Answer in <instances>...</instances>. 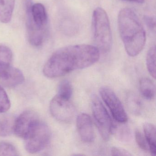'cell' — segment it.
<instances>
[{
	"instance_id": "cell-1",
	"label": "cell",
	"mask_w": 156,
	"mask_h": 156,
	"mask_svg": "<svg viewBox=\"0 0 156 156\" xmlns=\"http://www.w3.org/2000/svg\"><path fill=\"white\" fill-rule=\"evenodd\" d=\"M100 58V51L94 45H69L55 52L45 63L44 74L53 78L93 65Z\"/></svg>"
},
{
	"instance_id": "cell-2",
	"label": "cell",
	"mask_w": 156,
	"mask_h": 156,
	"mask_svg": "<svg viewBox=\"0 0 156 156\" xmlns=\"http://www.w3.org/2000/svg\"><path fill=\"white\" fill-rule=\"evenodd\" d=\"M119 30L125 50L132 57L140 53L146 44V32L136 12L131 9L121 10L118 16Z\"/></svg>"
},
{
	"instance_id": "cell-3",
	"label": "cell",
	"mask_w": 156,
	"mask_h": 156,
	"mask_svg": "<svg viewBox=\"0 0 156 156\" xmlns=\"http://www.w3.org/2000/svg\"><path fill=\"white\" fill-rule=\"evenodd\" d=\"M93 38L99 51L108 52L112 45V35L107 13L101 8L94 10L92 16Z\"/></svg>"
},
{
	"instance_id": "cell-4",
	"label": "cell",
	"mask_w": 156,
	"mask_h": 156,
	"mask_svg": "<svg viewBox=\"0 0 156 156\" xmlns=\"http://www.w3.org/2000/svg\"><path fill=\"white\" fill-rule=\"evenodd\" d=\"M51 137V130L49 127L39 120L24 139L25 149L29 153H38L47 146Z\"/></svg>"
},
{
	"instance_id": "cell-5",
	"label": "cell",
	"mask_w": 156,
	"mask_h": 156,
	"mask_svg": "<svg viewBox=\"0 0 156 156\" xmlns=\"http://www.w3.org/2000/svg\"><path fill=\"white\" fill-rule=\"evenodd\" d=\"M92 111L100 135L105 140H108L112 133L114 124L107 110L96 96L93 97Z\"/></svg>"
},
{
	"instance_id": "cell-6",
	"label": "cell",
	"mask_w": 156,
	"mask_h": 156,
	"mask_svg": "<svg viewBox=\"0 0 156 156\" xmlns=\"http://www.w3.org/2000/svg\"><path fill=\"white\" fill-rule=\"evenodd\" d=\"M99 91L102 99L109 108L114 118L119 123L127 122V115L119 98L114 91L107 87H101Z\"/></svg>"
},
{
	"instance_id": "cell-7",
	"label": "cell",
	"mask_w": 156,
	"mask_h": 156,
	"mask_svg": "<svg viewBox=\"0 0 156 156\" xmlns=\"http://www.w3.org/2000/svg\"><path fill=\"white\" fill-rule=\"evenodd\" d=\"M52 115L58 121L64 123L70 122L73 118L75 109L69 100L56 95L52 99L50 105Z\"/></svg>"
},
{
	"instance_id": "cell-8",
	"label": "cell",
	"mask_w": 156,
	"mask_h": 156,
	"mask_svg": "<svg viewBox=\"0 0 156 156\" xmlns=\"http://www.w3.org/2000/svg\"><path fill=\"white\" fill-rule=\"evenodd\" d=\"M39 120L34 112L30 110L24 111L15 119L13 132L19 137L24 139Z\"/></svg>"
},
{
	"instance_id": "cell-9",
	"label": "cell",
	"mask_w": 156,
	"mask_h": 156,
	"mask_svg": "<svg viewBox=\"0 0 156 156\" xmlns=\"http://www.w3.org/2000/svg\"><path fill=\"white\" fill-rule=\"evenodd\" d=\"M27 8V18L37 28L41 30H46L48 17L43 5L35 3L31 6L29 3Z\"/></svg>"
},
{
	"instance_id": "cell-10",
	"label": "cell",
	"mask_w": 156,
	"mask_h": 156,
	"mask_svg": "<svg viewBox=\"0 0 156 156\" xmlns=\"http://www.w3.org/2000/svg\"><path fill=\"white\" fill-rule=\"evenodd\" d=\"M76 126L81 139L86 143L93 142L94 140L95 134L93 122L87 114L82 113L78 116Z\"/></svg>"
},
{
	"instance_id": "cell-11",
	"label": "cell",
	"mask_w": 156,
	"mask_h": 156,
	"mask_svg": "<svg viewBox=\"0 0 156 156\" xmlns=\"http://www.w3.org/2000/svg\"><path fill=\"white\" fill-rule=\"evenodd\" d=\"M24 81V76L22 72L11 66L0 74V84L5 87H16Z\"/></svg>"
},
{
	"instance_id": "cell-12",
	"label": "cell",
	"mask_w": 156,
	"mask_h": 156,
	"mask_svg": "<svg viewBox=\"0 0 156 156\" xmlns=\"http://www.w3.org/2000/svg\"><path fill=\"white\" fill-rule=\"evenodd\" d=\"M143 129L149 151L151 155L155 156L156 155V128L153 124L146 123L143 125Z\"/></svg>"
},
{
	"instance_id": "cell-13",
	"label": "cell",
	"mask_w": 156,
	"mask_h": 156,
	"mask_svg": "<svg viewBox=\"0 0 156 156\" xmlns=\"http://www.w3.org/2000/svg\"><path fill=\"white\" fill-rule=\"evenodd\" d=\"M15 0H0V22L7 23L11 20Z\"/></svg>"
},
{
	"instance_id": "cell-14",
	"label": "cell",
	"mask_w": 156,
	"mask_h": 156,
	"mask_svg": "<svg viewBox=\"0 0 156 156\" xmlns=\"http://www.w3.org/2000/svg\"><path fill=\"white\" fill-rule=\"evenodd\" d=\"M15 119L11 115H0V136H7L13 132Z\"/></svg>"
},
{
	"instance_id": "cell-15",
	"label": "cell",
	"mask_w": 156,
	"mask_h": 156,
	"mask_svg": "<svg viewBox=\"0 0 156 156\" xmlns=\"http://www.w3.org/2000/svg\"><path fill=\"white\" fill-rule=\"evenodd\" d=\"M140 90L142 96L147 100H152L155 97V86L153 82L146 77L140 81Z\"/></svg>"
},
{
	"instance_id": "cell-16",
	"label": "cell",
	"mask_w": 156,
	"mask_h": 156,
	"mask_svg": "<svg viewBox=\"0 0 156 156\" xmlns=\"http://www.w3.org/2000/svg\"><path fill=\"white\" fill-rule=\"evenodd\" d=\"M12 59V51L4 45H0V74L11 67Z\"/></svg>"
},
{
	"instance_id": "cell-17",
	"label": "cell",
	"mask_w": 156,
	"mask_h": 156,
	"mask_svg": "<svg viewBox=\"0 0 156 156\" xmlns=\"http://www.w3.org/2000/svg\"><path fill=\"white\" fill-rule=\"evenodd\" d=\"M146 62L148 71L153 78H156V47L152 46L147 54Z\"/></svg>"
},
{
	"instance_id": "cell-18",
	"label": "cell",
	"mask_w": 156,
	"mask_h": 156,
	"mask_svg": "<svg viewBox=\"0 0 156 156\" xmlns=\"http://www.w3.org/2000/svg\"><path fill=\"white\" fill-rule=\"evenodd\" d=\"M115 135L116 136L119 140L127 141L131 137L130 130L127 126H115L114 125L112 128V133Z\"/></svg>"
},
{
	"instance_id": "cell-19",
	"label": "cell",
	"mask_w": 156,
	"mask_h": 156,
	"mask_svg": "<svg viewBox=\"0 0 156 156\" xmlns=\"http://www.w3.org/2000/svg\"><path fill=\"white\" fill-rule=\"evenodd\" d=\"M73 94V87L71 83L67 80H64L59 84L58 95L65 99L70 100Z\"/></svg>"
},
{
	"instance_id": "cell-20",
	"label": "cell",
	"mask_w": 156,
	"mask_h": 156,
	"mask_svg": "<svg viewBox=\"0 0 156 156\" xmlns=\"http://www.w3.org/2000/svg\"><path fill=\"white\" fill-rule=\"evenodd\" d=\"M127 103L129 109L131 113L138 115L141 112L142 108L141 102L135 95L129 94L128 96Z\"/></svg>"
},
{
	"instance_id": "cell-21",
	"label": "cell",
	"mask_w": 156,
	"mask_h": 156,
	"mask_svg": "<svg viewBox=\"0 0 156 156\" xmlns=\"http://www.w3.org/2000/svg\"><path fill=\"white\" fill-rule=\"evenodd\" d=\"M18 151L12 144L6 141L0 142V156H19Z\"/></svg>"
},
{
	"instance_id": "cell-22",
	"label": "cell",
	"mask_w": 156,
	"mask_h": 156,
	"mask_svg": "<svg viewBox=\"0 0 156 156\" xmlns=\"http://www.w3.org/2000/svg\"><path fill=\"white\" fill-rule=\"evenodd\" d=\"M10 107V101L7 93L0 86V114L7 112Z\"/></svg>"
},
{
	"instance_id": "cell-23",
	"label": "cell",
	"mask_w": 156,
	"mask_h": 156,
	"mask_svg": "<svg viewBox=\"0 0 156 156\" xmlns=\"http://www.w3.org/2000/svg\"><path fill=\"white\" fill-rule=\"evenodd\" d=\"M135 139L138 146L141 149L146 151H149L145 136L139 130H137L135 132Z\"/></svg>"
},
{
	"instance_id": "cell-24",
	"label": "cell",
	"mask_w": 156,
	"mask_h": 156,
	"mask_svg": "<svg viewBox=\"0 0 156 156\" xmlns=\"http://www.w3.org/2000/svg\"><path fill=\"white\" fill-rule=\"evenodd\" d=\"M111 153L112 156H130L132 155L126 150L118 147H113L111 149Z\"/></svg>"
},
{
	"instance_id": "cell-25",
	"label": "cell",
	"mask_w": 156,
	"mask_h": 156,
	"mask_svg": "<svg viewBox=\"0 0 156 156\" xmlns=\"http://www.w3.org/2000/svg\"><path fill=\"white\" fill-rule=\"evenodd\" d=\"M144 19L147 26L151 30H155L156 28V21L155 18L153 17L147 16L144 17Z\"/></svg>"
},
{
	"instance_id": "cell-26",
	"label": "cell",
	"mask_w": 156,
	"mask_h": 156,
	"mask_svg": "<svg viewBox=\"0 0 156 156\" xmlns=\"http://www.w3.org/2000/svg\"><path fill=\"white\" fill-rule=\"evenodd\" d=\"M124 1L126 2H128L142 4V3H144V1H145V0H124Z\"/></svg>"
}]
</instances>
